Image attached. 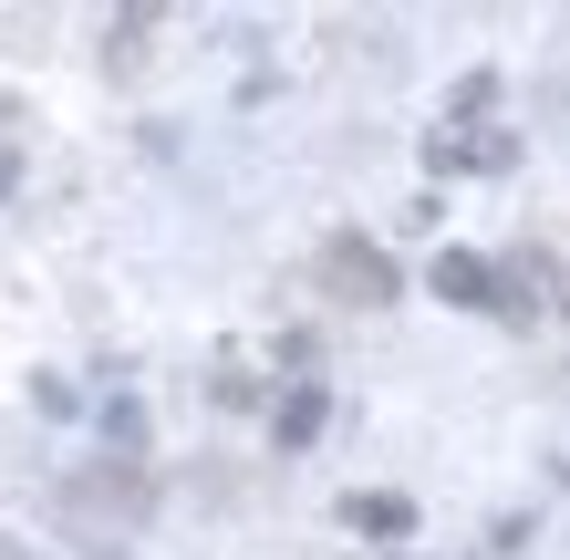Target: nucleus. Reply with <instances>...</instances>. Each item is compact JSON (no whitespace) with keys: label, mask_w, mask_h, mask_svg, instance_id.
Returning a JSON list of instances; mask_svg holds the SVG:
<instances>
[{"label":"nucleus","mask_w":570,"mask_h":560,"mask_svg":"<svg viewBox=\"0 0 570 560\" xmlns=\"http://www.w3.org/2000/svg\"><path fill=\"white\" fill-rule=\"evenodd\" d=\"M435 291H446V302H466V312H509V302H498V271H488V259H466V249L435 259Z\"/></svg>","instance_id":"f03ea898"},{"label":"nucleus","mask_w":570,"mask_h":560,"mask_svg":"<svg viewBox=\"0 0 570 560\" xmlns=\"http://www.w3.org/2000/svg\"><path fill=\"white\" fill-rule=\"evenodd\" d=\"M322 281L353 291V302H394V259L363 249V239H332V249H322Z\"/></svg>","instance_id":"f257e3e1"},{"label":"nucleus","mask_w":570,"mask_h":560,"mask_svg":"<svg viewBox=\"0 0 570 560\" xmlns=\"http://www.w3.org/2000/svg\"><path fill=\"white\" fill-rule=\"evenodd\" d=\"M353 530H384V540H405V530H415V509H405V499H353Z\"/></svg>","instance_id":"7ed1b4c3"}]
</instances>
